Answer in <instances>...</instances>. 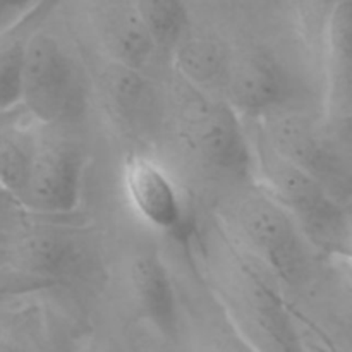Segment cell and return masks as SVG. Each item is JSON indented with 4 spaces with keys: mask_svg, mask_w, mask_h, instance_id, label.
<instances>
[{
    "mask_svg": "<svg viewBox=\"0 0 352 352\" xmlns=\"http://www.w3.org/2000/svg\"><path fill=\"white\" fill-rule=\"evenodd\" d=\"M263 140L311 175L336 201H352V122L327 112L268 113Z\"/></svg>",
    "mask_w": 352,
    "mask_h": 352,
    "instance_id": "1",
    "label": "cell"
},
{
    "mask_svg": "<svg viewBox=\"0 0 352 352\" xmlns=\"http://www.w3.org/2000/svg\"><path fill=\"white\" fill-rule=\"evenodd\" d=\"M254 165L260 168L265 191L287 210L311 243L332 254L351 223L344 215V205L265 140L254 150Z\"/></svg>",
    "mask_w": 352,
    "mask_h": 352,
    "instance_id": "2",
    "label": "cell"
},
{
    "mask_svg": "<svg viewBox=\"0 0 352 352\" xmlns=\"http://www.w3.org/2000/svg\"><path fill=\"white\" fill-rule=\"evenodd\" d=\"M85 105L81 76L55 38L31 33L26 47L21 107L38 122L54 126L81 113Z\"/></svg>",
    "mask_w": 352,
    "mask_h": 352,
    "instance_id": "3",
    "label": "cell"
},
{
    "mask_svg": "<svg viewBox=\"0 0 352 352\" xmlns=\"http://www.w3.org/2000/svg\"><path fill=\"white\" fill-rule=\"evenodd\" d=\"M182 127L191 150L208 167L244 179L254 168L250 146L237 110L229 102L195 95L186 100Z\"/></svg>",
    "mask_w": 352,
    "mask_h": 352,
    "instance_id": "4",
    "label": "cell"
},
{
    "mask_svg": "<svg viewBox=\"0 0 352 352\" xmlns=\"http://www.w3.org/2000/svg\"><path fill=\"white\" fill-rule=\"evenodd\" d=\"M236 220L248 244L280 277L292 280L305 270L306 251L302 230L287 210L267 191L239 201Z\"/></svg>",
    "mask_w": 352,
    "mask_h": 352,
    "instance_id": "5",
    "label": "cell"
},
{
    "mask_svg": "<svg viewBox=\"0 0 352 352\" xmlns=\"http://www.w3.org/2000/svg\"><path fill=\"white\" fill-rule=\"evenodd\" d=\"M122 181L127 199L141 220L181 243L191 237L192 219L188 206L158 162L144 155H133L124 164Z\"/></svg>",
    "mask_w": 352,
    "mask_h": 352,
    "instance_id": "6",
    "label": "cell"
},
{
    "mask_svg": "<svg viewBox=\"0 0 352 352\" xmlns=\"http://www.w3.org/2000/svg\"><path fill=\"white\" fill-rule=\"evenodd\" d=\"M82 170L85 162L78 150L58 141L38 140L21 205L45 215L72 212L81 199Z\"/></svg>",
    "mask_w": 352,
    "mask_h": 352,
    "instance_id": "7",
    "label": "cell"
},
{
    "mask_svg": "<svg viewBox=\"0 0 352 352\" xmlns=\"http://www.w3.org/2000/svg\"><path fill=\"white\" fill-rule=\"evenodd\" d=\"M226 98L237 112L265 117L282 109L289 96V79L280 65L261 52L230 55Z\"/></svg>",
    "mask_w": 352,
    "mask_h": 352,
    "instance_id": "8",
    "label": "cell"
},
{
    "mask_svg": "<svg viewBox=\"0 0 352 352\" xmlns=\"http://www.w3.org/2000/svg\"><path fill=\"white\" fill-rule=\"evenodd\" d=\"M323 112L352 122V0L329 2L323 21Z\"/></svg>",
    "mask_w": 352,
    "mask_h": 352,
    "instance_id": "9",
    "label": "cell"
},
{
    "mask_svg": "<svg viewBox=\"0 0 352 352\" xmlns=\"http://www.w3.org/2000/svg\"><path fill=\"white\" fill-rule=\"evenodd\" d=\"M131 285L144 318L165 337H174L179 327L177 298L168 272L155 254H141L131 268Z\"/></svg>",
    "mask_w": 352,
    "mask_h": 352,
    "instance_id": "10",
    "label": "cell"
},
{
    "mask_svg": "<svg viewBox=\"0 0 352 352\" xmlns=\"http://www.w3.org/2000/svg\"><path fill=\"white\" fill-rule=\"evenodd\" d=\"M38 140L7 124L0 129V182L21 205L33 167Z\"/></svg>",
    "mask_w": 352,
    "mask_h": 352,
    "instance_id": "11",
    "label": "cell"
},
{
    "mask_svg": "<svg viewBox=\"0 0 352 352\" xmlns=\"http://www.w3.org/2000/svg\"><path fill=\"white\" fill-rule=\"evenodd\" d=\"M30 36L14 28L0 33V113L21 107L24 58Z\"/></svg>",
    "mask_w": 352,
    "mask_h": 352,
    "instance_id": "12",
    "label": "cell"
},
{
    "mask_svg": "<svg viewBox=\"0 0 352 352\" xmlns=\"http://www.w3.org/2000/svg\"><path fill=\"white\" fill-rule=\"evenodd\" d=\"M138 17L160 48H177L188 24L182 0H140Z\"/></svg>",
    "mask_w": 352,
    "mask_h": 352,
    "instance_id": "13",
    "label": "cell"
},
{
    "mask_svg": "<svg viewBox=\"0 0 352 352\" xmlns=\"http://www.w3.org/2000/svg\"><path fill=\"white\" fill-rule=\"evenodd\" d=\"M179 67L199 86H220L226 81L230 55L222 47L210 41H189L177 45Z\"/></svg>",
    "mask_w": 352,
    "mask_h": 352,
    "instance_id": "14",
    "label": "cell"
},
{
    "mask_svg": "<svg viewBox=\"0 0 352 352\" xmlns=\"http://www.w3.org/2000/svg\"><path fill=\"white\" fill-rule=\"evenodd\" d=\"M109 47L119 65L136 71L151 57V52L157 48V45L136 14V17L122 21L112 31Z\"/></svg>",
    "mask_w": 352,
    "mask_h": 352,
    "instance_id": "15",
    "label": "cell"
},
{
    "mask_svg": "<svg viewBox=\"0 0 352 352\" xmlns=\"http://www.w3.org/2000/svg\"><path fill=\"white\" fill-rule=\"evenodd\" d=\"M48 284V280L40 275L30 274L21 268H10L0 265V299L9 294H17V292L36 289L38 285Z\"/></svg>",
    "mask_w": 352,
    "mask_h": 352,
    "instance_id": "16",
    "label": "cell"
},
{
    "mask_svg": "<svg viewBox=\"0 0 352 352\" xmlns=\"http://www.w3.org/2000/svg\"><path fill=\"white\" fill-rule=\"evenodd\" d=\"M339 256V258H346V260L352 261V223H349L344 232V236L340 237L339 244L336 246V250L332 251V258Z\"/></svg>",
    "mask_w": 352,
    "mask_h": 352,
    "instance_id": "17",
    "label": "cell"
},
{
    "mask_svg": "<svg viewBox=\"0 0 352 352\" xmlns=\"http://www.w3.org/2000/svg\"><path fill=\"white\" fill-rule=\"evenodd\" d=\"M26 2L28 0H0V33L7 30L6 23L10 19V16Z\"/></svg>",
    "mask_w": 352,
    "mask_h": 352,
    "instance_id": "18",
    "label": "cell"
},
{
    "mask_svg": "<svg viewBox=\"0 0 352 352\" xmlns=\"http://www.w3.org/2000/svg\"><path fill=\"white\" fill-rule=\"evenodd\" d=\"M333 260L339 263V270L342 272V282L346 285L347 292H349V298L352 301V261L346 260V258H339L333 256Z\"/></svg>",
    "mask_w": 352,
    "mask_h": 352,
    "instance_id": "19",
    "label": "cell"
},
{
    "mask_svg": "<svg viewBox=\"0 0 352 352\" xmlns=\"http://www.w3.org/2000/svg\"><path fill=\"white\" fill-rule=\"evenodd\" d=\"M12 205H19V203H17V199L14 198V196L10 195L6 188H3L2 182H0V210L9 208V206H12Z\"/></svg>",
    "mask_w": 352,
    "mask_h": 352,
    "instance_id": "20",
    "label": "cell"
},
{
    "mask_svg": "<svg viewBox=\"0 0 352 352\" xmlns=\"http://www.w3.org/2000/svg\"><path fill=\"white\" fill-rule=\"evenodd\" d=\"M0 352H24V351L17 349V347L14 346H0Z\"/></svg>",
    "mask_w": 352,
    "mask_h": 352,
    "instance_id": "21",
    "label": "cell"
}]
</instances>
